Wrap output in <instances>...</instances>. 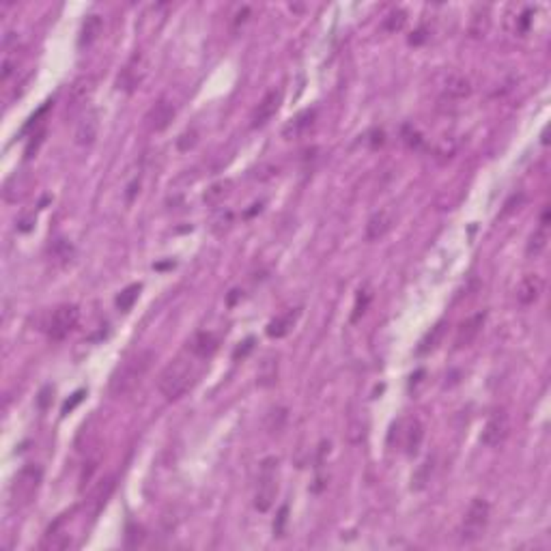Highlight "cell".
Returning <instances> with one entry per match:
<instances>
[{
    "instance_id": "cell-1",
    "label": "cell",
    "mask_w": 551,
    "mask_h": 551,
    "mask_svg": "<svg viewBox=\"0 0 551 551\" xmlns=\"http://www.w3.org/2000/svg\"><path fill=\"white\" fill-rule=\"evenodd\" d=\"M153 362H155V351H151V349H142V351L134 354L132 358H127L112 375L110 394L117 396V398L130 394L136 386H140L142 377L151 370Z\"/></svg>"
},
{
    "instance_id": "cell-2",
    "label": "cell",
    "mask_w": 551,
    "mask_h": 551,
    "mask_svg": "<svg viewBox=\"0 0 551 551\" xmlns=\"http://www.w3.org/2000/svg\"><path fill=\"white\" fill-rule=\"evenodd\" d=\"M192 377H194L192 362L188 358H177L160 372L158 388H160V392L164 394L166 400H177L190 388Z\"/></svg>"
},
{
    "instance_id": "cell-3",
    "label": "cell",
    "mask_w": 551,
    "mask_h": 551,
    "mask_svg": "<svg viewBox=\"0 0 551 551\" xmlns=\"http://www.w3.org/2000/svg\"><path fill=\"white\" fill-rule=\"evenodd\" d=\"M41 480H43V470L39 466H35V463L24 466L15 474L11 487H9V506L22 508L26 504H31L33 498L37 496L39 487H41Z\"/></svg>"
},
{
    "instance_id": "cell-4",
    "label": "cell",
    "mask_w": 551,
    "mask_h": 551,
    "mask_svg": "<svg viewBox=\"0 0 551 551\" xmlns=\"http://www.w3.org/2000/svg\"><path fill=\"white\" fill-rule=\"evenodd\" d=\"M489 510H491L489 504L480 498H476L470 504L466 519H463V526L459 530L463 543H476L482 536V532L487 530V524H489Z\"/></svg>"
},
{
    "instance_id": "cell-5",
    "label": "cell",
    "mask_w": 551,
    "mask_h": 551,
    "mask_svg": "<svg viewBox=\"0 0 551 551\" xmlns=\"http://www.w3.org/2000/svg\"><path fill=\"white\" fill-rule=\"evenodd\" d=\"M80 321V310L74 304H63L59 308H54L50 314V321L46 326V332L50 340H65L78 326Z\"/></svg>"
},
{
    "instance_id": "cell-6",
    "label": "cell",
    "mask_w": 551,
    "mask_h": 551,
    "mask_svg": "<svg viewBox=\"0 0 551 551\" xmlns=\"http://www.w3.org/2000/svg\"><path fill=\"white\" fill-rule=\"evenodd\" d=\"M276 459H267L260 468L258 476V487H256V496H254V506L260 512H267L274 506L276 493H278V482H276Z\"/></svg>"
},
{
    "instance_id": "cell-7",
    "label": "cell",
    "mask_w": 551,
    "mask_h": 551,
    "mask_svg": "<svg viewBox=\"0 0 551 551\" xmlns=\"http://www.w3.org/2000/svg\"><path fill=\"white\" fill-rule=\"evenodd\" d=\"M147 69H149L147 56H144V52L136 50L117 76V89L125 93H134L142 84L144 76H147Z\"/></svg>"
},
{
    "instance_id": "cell-8",
    "label": "cell",
    "mask_w": 551,
    "mask_h": 551,
    "mask_svg": "<svg viewBox=\"0 0 551 551\" xmlns=\"http://www.w3.org/2000/svg\"><path fill=\"white\" fill-rule=\"evenodd\" d=\"M508 435H510V418L504 410H500L496 414H491V418L487 420L482 435H480V442L489 448H496L506 442Z\"/></svg>"
},
{
    "instance_id": "cell-9",
    "label": "cell",
    "mask_w": 551,
    "mask_h": 551,
    "mask_svg": "<svg viewBox=\"0 0 551 551\" xmlns=\"http://www.w3.org/2000/svg\"><path fill=\"white\" fill-rule=\"evenodd\" d=\"M97 134H99V114L95 108H86L76 123L74 140H76V144H80V147H91V144L97 140Z\"/></svg>"
},
{
    "instance_id": "cell-10",
    "label": "cell",
    "mask_w": 551,
    "mask_h": 551,
    "mask_svg": "<svg viewBox=\"0 0 551 551\" xmlns=\"http://www.w3.org/2000/svg\"><path fill=\"white\" fill-rule=\"evenodd\" d=\"M282 104V91L280 89H272L263 99L258 102V106L254 108L252 112V127L258 130V127H263L272 121V117L278 112Z\"/></svg>"
},
{
    "instance_id": "cell-11",
    "label": "cell",
    "mask_w": 551,
    "mask_h": 551,
    "mask_svg": "<svg viewBox=\"0 0 551 551\" xmlns=\"http://www.w3.org/2000/svg\"><path fill=\"white\" fill-rule=\"evenodd\" d=\"M175 114H177L175 102H170L168 97L158 99L155 106H153V108L149 110V114H147L149 127H151L153 132H164V130L172 123V119H175Z\"/></svg>"
},
{
    "instance_id": "cell-12",
    "label": "cell",
    "mask_w": 551,
    "mask_h": 551,
    "mask_svg": "<svg viewBox=\"0 0 551 551\" xmlns=\"http://www.w3.org/2000/svg\"><path fill=\"white\" fill-rule=\"evenodd\" d=\"M484 319H487L484 312H476L459 326L456 336H454L456 349H466V347H470L478 338V334L482 332V326H484Z\"/></svg>"
},
{
    "instance_id": "cell-13",
    "label": "cell",
    "mask_w": 551,
    "mask_h": 551,
    "mask_svg": "<svg viewBox=\"0 0 551 551\" xmlns=\"http://www.w3.org/2000/svg\"><path fill=\"white\" fill-rule=\"evenodd\" d=\"M543 288H545V282L538 274H526L524 278H521V282L517 284V291H515L517 302L521 306H530V304L538 302L543 295Z\"/></svg>"
},
{
    "instance_id": "cell-14",
    "label": "cell",
    "mask_w": 551,
    "mask_h": 551,
    "mask_svg": "<svg viewBox=\"0 0 551 551\" xmlns=\"http://www.w3.org/2000/svg\"><path fill=\"white\" fill-rule=\"evenodd\" d=\"M394 224V218H392V211L390 209H382L370 216V220L366 222V239L368 242H379L384 239L390 228Z\"/></svg>"
},
{
    "instance_id": "cell-15",
    "label": "cell",
    "mask_w": 551,
    "mask_h": 551,
    "mask_svg": "<svg viewBox=\"0 0 551 551\" xmlns=\"http://www.w3.org/2000/svg\"><path fill=\"white\" fill-rule=\"evenodd\" d=\"M547 244H549V209L543 211L540 222H538V228L530 235V242H528V246H526L528 256H530V258L540 256V254L547 250Z\"/></svg>"
},
{
    "instance_id": "cell-16",
    "label": "cell",
    "mask_w": 551,
    "mask_h": 551,
    "mask_svg": "<svg viewBox=\"0 0 551 551\" xmlns=\"http://www.w3.org/2000/svg\"><path fill=\"white\" fill-rule=\"evenodd\" d=\"M314 117H316L314 110H304V112H300L298 117H293L291 121L284 125L282 136H284L286 140H293V138L304 136V134L314 125Z\"/></svg>"
},
{
    "instance_id": "cell-17",
    "label": "cell",
    "mask_w": 551,
    "mask_h": 551,
    "mask_svg": "<svg viewBox=\"0 0 551 551\" xmlns=\"http://www.w3.org/2000/svg\"><path fill=\"white\" fill-rule=\"evenodd\" d=\"M102 28H104V20L102 15L97 13H91L86 15L84 22H82V28H80V37H78V46L80 48H89L97 41V37L102 35Z\"/></svg>"
},
{
    "instance_id": "cell-18",
    "label": "cell",
    "mask_w": 551,
    "mask_h": 551,
    "mask_svg": "<svg viewBox=\"0 0 551 551\" xmlns=\"http://www.w3.org/2000/svg\"><path fill=\"white\" fill-rule=\"evenodd\" d=\"M298 319H300V308L282 312L280 316H276L274 321L267 326V336H270V338H284L288 332L295 328Z\"/></svg>"
},
{
    "instance_id": "cell-19",
    "label": "cell",
    "mask_w": 551,
    "mask_h": 551,
    "mask_svg": "<svg viewBox=\"0 0 551 551\" xmlns=\"http://www.w3.org/2000/svg\"><path fill=\"white\" fill-rule=\"evenodd\" d=\"M424 438V428L418 420H410L403 431V448L407 454H416Z\"/></svg>"
},
{
    "instance_id": "cell-20",
    "label": "cell",
    "mask_w": 551,
    "mask_h": 551,
    "mask_svg": "<svg viewBox=\"0 0 551 551\" xmlns=\"http://www.w3.org/2000/svg\"><path fill=\"white\" fill-rule=\"evenodd\" d=\"M444 93H446L450 99H466V97L472 93V82H470V78H466V76L452 74V76L446 80Z\"/></svg>"
},
{
    "instance_id": "cell-21",
    "label": "cell",
    "mask_w": 551,
    "mask_h": 551,
    "mask_svg": "<svg viewBox=\"0 0 551 551\" xmlns=\"http://www.w3.org/2000/svg\"><path fill=\"white\" fill-rule=\"evenodd\" d=\"M190 349L196 358H209L216 349H218V340L214 334L209 332H200L194 336L192 344H190Z\"/></svg>"
},
{
    "instance_id": "cell-22",
    "label": "cell",
    "mask_w": 551,
    "mask_h": 551,
    "mask_svg": "<svg viewBox=\"0 0 551 551\" xmlns=\"http://www.w3.org/2000/svg\"><path fill=\"white\" fill-rule=\"evenodd\" d=\"M140 291H142V284H130V286H125L123 291L117 295V308L121 310V312H130L132 308H134V304H136V300H138V295H140Z\"/></svg>"
},
{
    "instance_id": "cell-23",
    "label": "cell",
    "mask_w": 551,
    "mask_h": 551,
    "mask_svg": "<svg viewBox=\"0 0 551 551\" xmlns=\"http://www.w3.org/2000/svg\"><path fill=\"white\" fill-rule=\"evenodd\" d=\"M230 194V181H218V183H214L207 192H205V202L207 205H211V207H216V205H220V202L226 198Z\"/></svg>"
},
{
    "instance_id": "cell-24",
    "label": "cell",
    "mask_w": 551,
    "mask_h": 551,
    "mask_svg": "<svg viewBox=\"0 0 551 551\" xmlns=\"http://www.w3.org/2000/svg\"><path fill=\"white\" fill-rule=\"evenodd\" d=\"M444 328H446V323L442 321V323H438L435 328H431V332L422 338V342H420V347H418V354H428V351H433L435 347L440 344V340H442V336H444Z\"/></svg>"
},
{
    "instance_id": "cell-25",
    "label": "cell",
    "mask_w": 551,
    "mask_h": 551,
    "mask_svg": "<svg viewBox=\"0 0 551 551\" xmlns=\"http://www.w3.org/2000/svg\"><path fill=\"white\" fill-rule=\"evenodd\" d=\"M489 28V7H478L472 15V24H470V33L474 37H482Z\"/></svg>"
},
{
    "instance_id": "cell-26",
    "label": "cell",
    "mask_w": 551,
    "mask_h": 551,
    "mask_svg": "<svg viewBox=\"0 0 551 551\" xmlns=\"http://www.w3.org/2000/svg\"><path fill=\"white\" fill-rule=\"evenodd\" d=\"M278 377V362L274 358H267L263 364H260V372H258V384L260 386H272Z\"/></svg>"
},
{
    "instance_id": "cell-27",
    "label": "cell",
    "mask_w": 551,
    "mask_h": 551,
    "mask_svg": "<svg viewBox=\"0 0 551 551\" xmlns=\"http://www.w3.org/2000/svg\"><path fill=\"white\" fill-rule=\"evenodd\" d=\"M405 22H407V15H405V11L396 9V11H392V13L386 18L384 28H386V31H390V33H396V31H400V28L405 26Z\"/></svg>"
},
{
    "instance_id": "cell-28",
    "label": "cell",
    "mask_w": 551,
    "mask_h": 551,
    "mask_svg": "<svg viewBox=\"0 0 551 551\" xmlns=\"http://www.w3.org/2000/svg\"><path fill=\"white\" fill-rule=\"evenodd\" d=\"M368 304H370V293H368V291H360V293H358V300H356L354 316H351V321H354V323H356V321H360V316L366 312Z\"/></svg>"
},
{
    "instance_id": "cell-29",
    "label": "cell",
    "mask_w": 551,
    "mask_h": 551,
    "mask_svg": "<svg viewBox=\"0 0 551 551\" xmlns=\"http://www.w3.org/2000/svg\"><path fill=\"white\" fill-rule=\"evenodd\" d=\"M196 142H198V134H196L194 130H190V132H183V134L177 138V147H179V151H190Z\"/></svg>"
},
{
    "instance_id": "cell-30",
    "label": "cell",
    "mask_w": 551,
    "mask_h": 551,
    "mask_svg": "<svg viewBox=\"0 0 551 551\" xmlns=\"http://www.w3.org/2000/svg\"><path fill=\"white\" fill-rule=\"evenodd\" d=\"M284 420H286V412H284V410H274V412L270 414L267 428H270L272 433H274V431H280L282 424H284Z\"/></svg>"
},
{
    "instance_id": "cell-31",
    "label": "cell",
    "mask_w": 551,
    "mask_h": 551,
    "mask_svg": "<svg viewBox=\"0 0 551 551\" xmlns=\"http://www.w3.org/2000/svg\"><path fill=\"white\" fill-rule=\"evenodd\" d=\"M82 398H84V390H78L65 405H63V414H69V412H74L76 410V405L78 403H82Z\"/></svg>"
},
{
    "instance_id": "cell-32",
    "label": "cell",
    "mask_w": 551,
    "mask_h": 551,
    "mask_svg": "<svg viewBox=\"0 0 551 551\" xmlns=\"http://www.w3.org/2000/svg\"><path fill=\"white\" fill-rule=\"evenodd\" d=\"M431 466L433 463L431 461H426L424 466H422V470L418 472V476H416V489H422L424 484H426V480H428V470H431Z\"/></svg>"
},
{
    "instance_id": "cell-33",
    "label": "cell",
    "mask_w": 551,
    "mask_h": 551,
    "mask_svg": "<svg viewBox=\"0 0 551 551\" xmlns=\"http://www.w3.org/2000/svg\"><path fill=\"white\" fill-rule=\"evenodd\" d=\"M252 347H254V338H248V340L244 342V347H239V349L233 354V358H235V360H239V358H246V356L252 351Z\"/></svg>"
},
{
    "instance_id": "cell-34",
    "label": "cell",
    "mask_w": 551,
    "mask_h": 551,
    "mask_svg": "<svg viewBox=\"0 0 551 551\" xmlns=\"http://www.w3.org/2000/svg\"><path fill=\"white\" fill-rule=\"evenodd\" d=\"M284 524H286V506H282V508H280V515H278V524H274V532H276L278 536H282V528H284Z\"/></svg>"
},
{
    "instance_id": "cell-35",
    "label": "cell",
    "mask_w": 551,
    "mask_h": 551,
    "mask_svg": "<svg viewBox=\"0 0 551 551\" xmlns=\"http://www.w3.org/2000/svg\"><path fill=\"white\" fill-rule=\"evenodd\" d=\"M424 39H426V35H424V31H422V28H420V31H418V33H416V37H412V39H410V41H412V43H414V46H418V43H422V41H424Z\"/></svg>"
}]
</instances>
